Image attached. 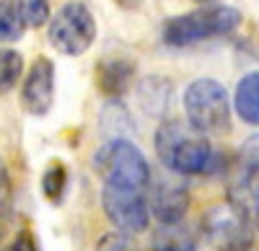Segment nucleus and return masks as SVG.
Returning <instances> with one entry per match:
<instances>
[{
  "mask_svg": "<svg viewBox=\"0 0 259 251\" xmlns=\"http://www.w3.org/2000/svg\"><path fill=\"white\" fill-rule=\"evenodd\" d=\"M153 145L166 171H174L179 176H200L215 169V150L207 135L194 130L189 122L168 119L158 124Z\"/></svg>",
  "mask_w": 259,
  "mask_h": 251,
  "instance_id": "f257e3e1",
  "label": "nucleus"
},
{
  "mask_svg": "<svg viewBox=\"0 0 259 251\" xmlns=\"http://www.w3.org/2000/svg\"><path fill=\"white\" fill-rule=\"evenodd\" d=\"M241 26V13L231 6H215L207 3L197 11H189L182 16L166 18L161 29V39L168 47H192L205 39L226 36Z\"/></svg>",
  "mask_w": 259,
  "mask_h": 251,
  "instance_id": "f03ea898",
  "label": "nucleus"
},
{
  "mask_svg": "<svg viewBox=\"0 0 259 251\" xmlns=\"http://www.w3.org/2000/svg\"><path fill=\"white\" fill-rule=\"evenodd\" d=\"M184 114L194 130L207 137L228 135L233 127V104L223 83L215 78H197L184 91Z\"/></svg>",
  "mask_w": 259,
  "mask_h": 251,
  "instance_id": "7ed1b4c3",
  "label": "nucleus"
},
{
  "mask_svg": "<svg viewBox=\"0 0 259 251\" xmlns=\"http://www.w3.org/2000/svg\"><path fill=\"white\" fill-rule=\"evenodd\" d=\"M94 169L104 179L106 186H122V189H148L150 166L135 142L124 137H114L101 145L94 156Z\"/></svg>",
  "mask_w": 259,
  "mask_h": 251,
  "instance_id": "20e7f679",
  "label": "nucleus"
},
{
  "mask_svg": "<svg viewBox=\"0 0 259 251\" xmlns=\"http://www.w3.org/2000/svg\"><path fill=\"white\" fill-rule=\"evenodd\" d=\"M47 36L50 44L68 57H78L89 52L94 39H96V18L91 8L80 3V0H70L65 3L47 24Z\"/></svg>",
  "mask_w": 259,
  "mask_h": 251,
  "instance_id": "39448f33",
  "label": "nucleus"
},
{
  "mask_svg": "<svg viewBox=\"0 0 259 251\" xmlns=\"http://www.w3.org/2000/svg\"><path fill=\"white\" fill-rule=\"evenodd\" d=\"M202 236L215 251H249L254 243L251 215L228 199L218 202L202 215Z\"/></svg>",
  "mask_w": 259,
  "mask_h": 251,
  "instance_id": "423d86ee",
  "label": "nucleus"
},
{
  "mask_svg": "<svg viewBox=\"0 0 259 251\" xmlns=\"http://www.w3.org/2000/svg\"><path fill=\"white\" fill-rule=\"evenodd\" d=\"M226 199L254 218V210L259 205V135L246 137L236 153V161L231 163Z\"/></svg>",
  "mask_w": 259,
  "mask_h": 251,
  "instance_id": "0eeeda50",
  "label": "nucleus"
},
{
  "mask_svg": "<svg viewBox=\"0 0 259 251\" xmlns=\"http://www.w3.org/2000/svg\"><path fill=\"white\" fill-rule=\"evenodd\" d=\"M101 207H104V215L109 218V223L127 236H138L148 231V225H150L148 199H145V192L140 189H122V186L104 184Z\"/></svg>",
  "mask_w": 259,
  "mask_h": 251,
  "instance_id": "6e6552de",
  "label": "nucleus"
},
{
  "mask_svg": "<svg viewBox=\"0 0 259 251\" xmlns=\"http://www.w3.org/2000/svg\"><path fill=\"white\" fill-rule=\"evenodd\" d=\"M148 210L158 223H174V220H184L187 210H189V189L182 181L179 174L168 171L163 176L150 174L148 181Z\"/></svg>",
  "mask_w": 259,
  "mask_h": 251,
  "instance_id": "1a4fd4ad",
  "label": "nucleus"
},
{
  "mask_svg": "<svg viewBox=\"0 0 259 251\" xmlns=\"http://www.w3.org/2000/svg\"><path fill=\"white\" fill-rule=\"evenodd\" d=\"M55 104V62L36 57L21 83V107L31 117H45Z\"/></svg>",
  "mask_w": 259,
  "mask_h": 251,
  "instance_id": "9d476101",
  "label": "nucleus"
},
{
  "mask_svg": "<svg viewBox=\"0 0 259 251\" xmlns=\"http://www.w3.org/2000/svg\"><path fill=\"white\" fill-rule=\"evenodd\" d=\"M135 83V62L127 57H104L96 65V88L109 96L119 98L124 96Z\"/></svg>",
  "mask_w": 259,
  "mask_h": 251,
  "instance_id": "9b49d317",
  "label": "nucleus"
},
{
  "mask_svg": "<svg viewBox=\"0 0 259 251\" xmlns=\"http://www.w3.org/2000/svg\"><path fill=\"white\" fill-rule=\"evenodd\" d=\"M150 251H197V236L184 220L158 223L150 238Z\"/></svg>",
  "mask_w": 259,
  "mask_h": 251,
  "instance_id": "f8f14e48",
  "label": "nucleus"
},
{
  "mask_svg": "<svg viewBox=\"0 0 259 251\" xmlns=\"http://www.w3.org/2000/svg\"><path fill=\"white\" fill-rule=\"evenodd\" d=\"M233 109L246 124L259 127V70L246 73L233 91Z\"/></svg>",
  "mask_w": 259,
  "mask_h": 251,
  "instance_id": "ddd939ff",
  "label": "nucleus"
},
{
  "mask_svg": "<svg viewBox=\"0 0 259 251\" xmlns=\"http://www.w3.org/2000/svg\"><path fill=\"white\" fill-rule=\"evenodd\" d=\"M26 24L16 0H0V44H13L24 36Z\"/></svg>",
  "mask_w": 259,
  "mask_h": 251,
  "instance_id": "4468645a",
  "label": "nucleus"
},
{
  "mask_svg": "<svg viewBox=\"0 0 259 251\" xmlns=\"http://www.w3.org/2000/svg\"><path fill=\"white\" fill-rule=\"evenodd\" d=\"M24 75V57L11 47H0V96L16 88Z\"/></svg>",
  "mask_w": 259,
  "mask_h": 251,
  "instance_id": "2eb2a0df",
  "label": "nucleus"
},
{
  "mask_svg": "<svg viewBox=\"0 0 259 251\" xmlns=\"http://www.w3.org/2000/svg\"><path fill=\"white\" fill-rule=\"evenodd\" d=\"M11 220H13V184L6 161L0 158V238L11 231Z\"/></svg>",
  "mask_w": 259,
  "mask_h": 251,
  "instance_id": "dca6fc26",
  "label": "nucleus"
},
{
  "mask_svg": "<svg viewBox=\"0 0 259 251\" xmlns=\"http://www.w3.org/2000/svg\"><path fill=\"white\" fill-rule=\"evenodd\" d=\"M16 3H18L26 29H41L50 24V18H52L50 0H16Z\"/></svg>",
  "mask_w": 259,
  "mask_h": 251,
  "instance_id": "f3484780",
  "label": "nucleus"
},
{
  "mask_svg": "<svg viewBox=\"0 0 259 251\" xmlns=\"http://www.w3.org/2000/svg\"><path fill=\"white\" fill-rule=\"evenodd\" d=\"M65 186H68V171L65 166L57 161V163H50V169L41 176V192L50 202H60L62 194H65Z\"/></svg>",
  "mask_w": 259,
  "mask_h": 251,
  "instance_id": "a211bd4d",
  "label": "nucleus"
},
{
  "mask_svg": "<svg viewBox=\"0 0 259 251\" xmlns=\"http://www.w3.org/2000/svg\"><path fill=\"white\" fill-rule=\"evenodd\" d=\"M96 248H99V251H138L133 236H127V233H122V231H114V233L101 236L99 243H96Z\"/></svg>",
  "mask_w": 259,
  "mask_h": 251,
  "instance_id": "6ab92c4d",
  "label": "nucleus"
},
{
  "mask_svg": "<svg viewBox=\"0 0 259 251\" xmlns=\"http://www.w3.org/2000/svg\"><path fill=\"white\" fill-rule=\"evenodd\" d=\"M6 251H39V246L29 231H21V233H16V238L8 243Z\"/></svg>",
  "mask_w": 259,
  "mask_h": 251,
  "instance_id": "aec40b11",
  "label": "nucleus"
},
{
  "mask_svg": "<svg viewBox=\"0 0 259 251\" xmlns=\"http://www.w3.org/2000/svg\"><path fill=\"white\" fill-rule=\"evenodd\" d=\"M140 3V0H117V6H122V8H135Z\"/></svg>",
  "mask_w": 259,
  "mask_h": 251,
  "instance_id": "412c9836",
  "label": "nucleus"
},
{
  "mask_svg": "<svg viewBox=\"0 0 259 251\" xmlns=\"http://www.w3.org/2000/svg\"><path fill=\"white\" fill-rule=\"evenodd\" d=\"M254 225L259 228V205H256V210H254Z\"/></svg>",
  "mask_w": 259,
  "mask_h": 251,
  "instance_id": "4be33fe9",
  "label": "nucleus"
},
{
  "mask_svg": "<svg viewBox=\"0 0 259 251\" xmlns=\"http://www.w3.org/2000/svg\"><path fill=\"white\" fill-rule=\"evenodd\" d=\"M194 3H200V6H207V3H215V0H194Z\"/></svg>",
  "mask_w": 259,
  "mask_h": 251,
  "instance_id": "5701e85b",
  "label": "nucleus"
},
{
  "mask_svg": "<svg viewBox=\"0 0 259 251\" xmlns=\"http://www.w3.org/2000/svg\"><path fill=\"white\" fill-rule=\"evenodd\" d=\"M249 251H254V248H249Z\"/></svg>",
  "mask_w": 259,
  "mask_h": 251,
  "instance_id": "b1692460",
  "label": "nucleus"
}]
</instances>
